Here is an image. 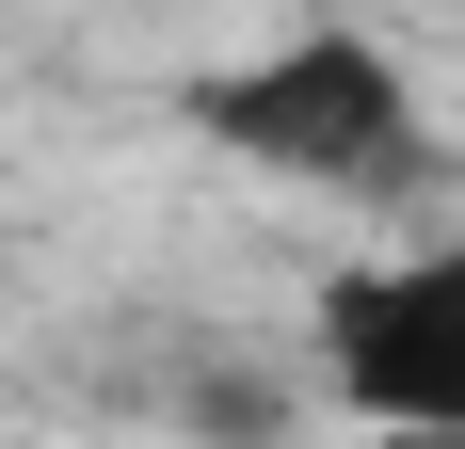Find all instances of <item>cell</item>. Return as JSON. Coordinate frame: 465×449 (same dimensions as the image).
<instances>
[{
	"instance_id": "cell-2",
	"label": "cell",
	"mask_w": 465,
	"mask_h": 449,
	"mask_svg": "<svg viewBox=\"0 0 465 449\" xmlns=\"http://www.w3.org/2000/svg\"><path fill=\"white\" fill-rule=\"evenodd\" d=\"M305 337H322L337 417H370L385 449H465V209L401 224L353 273H322Z\"/></svg>"
},
{
	"instance_id": "cell-1",
	"label": "cell",
	"mask_w": 465,
	"mask_h": 449,
	"mask_svg": "<svg viewBox=\"0 0 465 449\" xmlns=\"http://www.w3.org/2000/svg\"><path fill=\"white\" fill-rule=\"evenodd\" d=\"M177 129L209 161L273 193H337V209H370V193L433 177V113H418V65L370 33V16H289V33L225 48V65H193Z\"/></svg>"
}]
</instances>
